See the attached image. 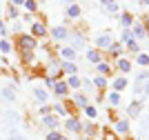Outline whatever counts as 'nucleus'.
Segmentation results:
<instances>
[{"label":"nucleus","instance_id":"1","mask_svg":"<svg viewBox=\"0 0 149 140\" xmlns=\"http://www.w3.org/2000/svg\"><path fill=\"white\" fill-rule=\"evenodd\" d=\"M67 40H71V45H69V47L74 49L76 54H78V49H80V47H85V45H87V38H85V33H80V29L69 31V38H67Z\"/></svg>","mask_w":149,"mask_h":140},{"label":"nucleus","instance_id":"2","mask_svg":"<svg viewBox=\"0 0 149 140\" xmlns=\"http://www.w3.org/2000/svg\"><path fill=\"white\" fill-rule=\"evenodd\" d=\"M65 129L71 131V134H80V131H82V122L78 120L76 116H67V120H65Z\"/></svg>","mask_w":149,"mask_h":140},{"label":"nucleus","instance_id":"3","mask_svg":"<svg viewBox=\"0 0 149 140\" xmlns=\"http://www.w3.org/2000/svg\"><path fill=\"white\" fill-rule=\"evenodd\" d=\"M143 107H145V100H131V104L127 107V116L129 118H138L143 114Z\"/></svg>","mask_w":149,"mask_h":140},{"label":"nucleus","instance_id":"4","mask_svg":"<svg viewBox=\"0 0 149 140\" xmlns=\"http://www.w3.org/2000/svg\"><path fill=\"white\" fill-rule=\"evenodd\" d=\"M131 33H134V40H143V38H147V27H145L143 22H136L134 20V24L129 27Z\"/></svg>","mask_w":149,"mask_h":140},{"label":"nucleus","instance_id":"5","mask_svg":"<svg viewBox=\"0 0 149 140\" xmlns=\"http://www.w3.org/2000/svg\"><path fill=\"white\" fill-rule=\"evenodd\" d=\"M49 33H51V38H54V40H58V42H60V40H67V38H69V29L65 27V24H58V27H54Z\"/></svg>","mask_w":149,"mask_h":140},{"label":"nucleus","instance_id":"6","mask_svg":"<svg viewBox=\"0 0 149 140\" xmlns=\"http://www.w3.org/2000/svg\"><path fill=\"white\" fill-rule=\"evenodd\" d=\"M42 125H45V127H49L51 131H56V129L60 127V118L54 116V114H47V116H42Z\"/></svg>","mask_w":149,"mask_h":140},{"label":"nucleus","instance_id":"7","mask_svg":"<svg viewBox=\"0 0 149 140\" xmlns=\"http://www.w3.org/2000/svg\"><path fill=\"white\" fill-rule=\"evenodd\" d=\"M38 47L36 38L33 36H20V49H25V51H33Z\"/></svg>","mask_w":149,"mask_h":140},{"label":"nucleus","instance_id":"8","mask_svg":"<svg viewBox=\"0 0 149 140\" xmlns=\"http://www.w3.org/2000/svg\"><path fill=\"white\" fill-rule=\"evenodd\" d=\"M0 116H2V122H5L7 127H9V125H18V122H20V114H18V111H5V114H0Z\"/></svg>","mask_w":149,"mask_h":140},{"label":"nucleus","instance_id":"9","mask_svg":"<svg viewBox=\"0 0 149 140\" xmlns=\"http://www.w3.org/2000/svg\"><path fill=\"white\" fill-rule=\"evenodd\" d=\"M111 42H113V38L109 36V33H102V36L96 38V47H98V51H100V49H109Z\"/></svg>","mask_w":149,"mask_h":140},{"label":"nucleus","instance_id":"10","mask_svg":"<svg viewBox=\"0 0 149 140\" xmlns=\"http://www.w3.org/2000/svg\"><path fill=\"white\" fill-rule=\"evenodd\" d=\"M60 69L67 73V76H78V65H76V62L62 60V62H60Z\"/></svg>","mask_w":149,"mask_h":140},{"label":"nucleus","instance_id":"11","mask_svg":"<svg viewBox=\"0 0 149 140\" xmlns=\"http://www.w3.org/2000/svg\"><path fill=\"white\" fill-rule=\"evenodd\" d=\"M113 134H120V136L129 134V120H116L113 122Z\"/></svg>","mask_w":149,"mask_h":140},{"label":"nucleus","instance_id":"12","mask_svg":"<svg viewBox=\"0 0 149 140\" xmlns=\"http://www.w3.org/2000/svg\"><path fill=\"white\" fill-rule=\"evenodd\" d=\"M134 93L149 98V82H136V85H134Z\"/></svg>","mask_w":149,"mask_h":140},{"label":"nucleus","instance_id":"13","mask_svg":"<svg viewBox=\"0 0 149 140\" xmlns=\"http://www.w3.org/2000/svg\"><path fill=\"white\" fill-rule=\"evenodd\" d=\"M31 36H33V38L47 36V27H45L42 22H33V27H31Z\"/></svg>","mask_w":149,"mask_h":140},{"label":"nucleus","instance_id":"14","mask_svg":"<svg viewBox=\"0 0 149 140\" xmlns=\"http://www.w3.org/2000/svg\"><path fill=\"white\" fill-rule=\"evenodd\" d=\"M67 91H69V87H67V82L65 80H58V82H54V93L56 96H67Z\"/></svg>","mask_w":149,"mask_h":140},{"label":"nucleus","instance_id":"15","mask_svg":"<svg viewBox=\"0 0 149 140\" xmlns=\"http://www.w3.org/2000/svg\"><path fill=\"white\" fill-rule=\"evenodd\" d=\"M76 56H78V54H76L74 49L69 47V45H67V47H62V49H60V58H62V60H69V62H74V60H76Z\"/></svg>","mask_w":149,"mask_h":140},{"label":"nucleus","instance_id":"16","mask_svg":"<svg viewBox=\"0 0 149 140\" xmlns=\"http://www.w3.org/2000/svg\"><path fill=\"white\" fill-rule=\"evenodd\" d=\"M33 96H36L38 102H47V100H49V91H47L45 87H36V89H33Z\"/></svg>","mask_w":149,"mask_h":140},{"label":"nucleus","instance_id":"17","mask_svg":"<svg viewBox=\"0 0 149 140\" xmlns=\"http://www.w3.org/2000/svg\"><path fill=\"white\" fill-rule=\"evenodd\" d=\"M118 20H120V24H123L125 29H129L131 24H134V16H131V13H127V11H120Z\"/></svg>","mask_w":149,"mask_h":140},{"label":"nucleus","instance_id":"18","mask_svg":"<svg viewBox=\"0 0 149 140\" xmlns=\"http://www.w3.org/2000/svg\"><path fill=\"white\" fill-rule=\"evenodd\" d=\"M102 13L118 18V16H120V7H118V2H113V5H109V7H102Z\"/></svg>","mask_w":149,"mask_h":140},{"label":"nucleus","instance_id":"19","mask_svg":"<svg viewBox=\"0 0 149 140\" xmlns=\"http://www.w3.org/2000/svg\"><path fill=\"white\" fill-rule=\"evenodd\" d=\"M80 13H82V7L80 5H76V2H74V5L67 7V16H69V18H80Z\"/></svg>","mask_w":149,"mask_h":140},{"label":"nucleus","instance_id":"20","mask_svg":"<svg viewBox=\"0 0 149 140\" xmlns=\"http://www.w3.org/2000/svg\"><path fill=\"white\" fill-rule=\"evenodd\" d=\"M74 104H76V107H82V109H85V107H87V96H85V93H82V91H78V93H76V96H74Z\"/></svg>","mask_w":149,"mask_h":140},{"label":"nucleus","instance_id":"21","mask_svg":"<svg viewBox=\"0 0 149 140\" xmlns=\"http://www.w3.org/2000/svg\"><path fill=\"white\" fill-rule=\"evenodd\" d=\"M65 82H67V87H71V89H80V85H82L80 76H69Z\"/></svg>","mask_w":149,"mask_h":140},{"label":"nucleus","instance_id":"22","mask_svg":"<svg viewBox=\"0 0 149 140\" xmlns=\"http://www.w3.org/2000/svg\"><path fill=\"white\" fill-rule=\"evenodd\" d=\"M87 60L93 62V65H98L100 62V51L98 49H87Z\"/></svg>","mask_w":149,"mask_h":140},{"label":"nucleus","instance_id":"23","mask_svg":"<svg viewBox=\"0 0 149 140\" xmlns=\"http://www.w3.org/2000/svg\"><path fill=\"white\" fill-rule=\"evenodd\" d=\"M96 69H98V76H107V73L111 71V65H109V62H102V60H100L98 65H96Z\"/></svg>","mask_w":149,"mask_h":140},{"label":"nucleus","instance_id":"24","mask_svg":"<svg viewBox=\"0 0 149 140\" xmlns=\"http://www.w3.org/2000/svg\"><path fill=\"white\" fill-rule=\"evenodd\" d=\"M2 98L9 100V102H13V100H16V89H13V87H5V89H2Z\"/></svg>","mask_w":149,"mask_h":140},{"label":"nucleus","instance_id":"25","mask_svg":"<svg viewBox=\"0 0 149 140\" xmlns=\"http://www.w3.org/2000/svg\"><path fill=\"white\" fill-rule=\"evenodd\" d=\"M111 87H113V91H118V93H120L125 87H127V80H125V78H116V80L111 82Z\"/></svg>","mask_w":149,"mask_h":140},{"label":"nucleus","instance_id":"26","mask_svg":"<svg viewBox=\"0 0 149 140\" xmlns=\"http://www.w3.org/2000/svg\"><path fill=\"white\" fill-rule=\"evenodd\" d=\"M91 85L96 87V89H102V87H107V78L105 76H96V78L91 80Z\"/></svg>","mask_w":149,"mask_h":140},{"label":"nucleus","instance_id":"27","mask_svg":"<svg viewBox=\"0 0 149 140\" xmlns=\"http://www.w3.org/2000/svg\"><path fill=\"white\" fill-rule=\"evenodd\" d=\"M118 69H120L123 73H129V71H131V62L125 60V58H120V60H118Z\"/></svg>","mask_w":149,"mask_h":140},{"label":"nucleus","instance_id":"28","mask_svg":"<svg viewBox=\"0 0 149 140\" xmlns=\"http://www.w3.org/2000/svg\"><path fill=\"white\" fill-rule=\"evenodd\" d=\"M107 100H109V104H111V107H118V104H120V93H118V91H111Z\"/></svg>","mask_w":149,"mask_h":140},{"label":"nucleus","instance_id":"29","mask_svg":"<svg viewBox=\"0 0 149 140\" xmlns=\"http://www.w3.org/2000/svg\"><path fill=\"white\" fill-rule=\"evenodd\" d=\"M85 116L87 118H98V109H96V107H91V104H87V107H85Z\"/></svg>","mask_w":149,"mask_h":140},{"label":"nucleus","instance_id":"30","mask_svg":"<svg viewBox=\"0 0 149 140\" xmlns=\"http://www.w3.org/2000/svg\"><path fill=\"white\" fill-rule=\"evenodd\" d=\"M109 54H111V56H120V54H123V45H120V42H111Z\"/></svg>","mask_w":149,"mask_h":140},{"label":"nucleus","instance_id":"31","mask_svg":"<svg viewBox=\"0 0 149 140\" xmlns=\"http://www.w3.org/2000/svg\"><path fill=\"white\" fill-rule=\"evenodd\" d=\"M136 62H138V65H143V67H147V65H149V56L147 54H136Z\"/></svg>","mask_w":149,"mask_h":140},{"label":"nucleus","instance_id":"32","mask_svg":"<svg viewBox=\"0 0 149 140\" xmlns=\"http://www.w3.org/2000/svg\"><path fill=\"white\" fill-rule=\"evenodd\" d=\"M82 134L93 136V134H96V125H93V122H89V125H82Z\"/></svg>","mask_w":149,"mask_h":140},{"label":"nucleus","instance_id":"33","mask_svg":"<svg viewBox=\"0 0 149 140\" xmlns=\"http://www.w3.org/2000/svg\"><path fill=\"white\" fill-rule=\"evenodd\" d=\"M45 140H62V134L58 131V129H56V131H49V134L45 136Z\"/></svg>","mask_w":149,"mask_h":140},{"label":"nucleus","instance_id":"34","mask_svg":"<svg viewBox=\"0 0 149 140\" xmlns=\"http://www.w3.org/2000/svg\"><path fill=\"white\" fill-rule=\"evenodd\" d=\"M127 49H129L131 54H138V51H140V47H138V40H129V42H127Z\"/></svg>","mask_w":149,"mask_h":140},{"label":"nucleus","instance_id":"35","mask_svg":"<svg viewBox=\"0 0 149 140\" xmlns=\"http://www.w3.org/2000/svg\"><path fill=\"white\" fill-rule=\"evenodd\" d=\"M136 82H149V71H140L136 76Z\"/></svg>","mask_w":149,"mask_h":140},{"label":"nucleus","instance_id":"36","mask_svg":"<svg viewBox=\"0 0 149 140\" xmlns=\"http://www.w3.org/2000/svg\"><path fill=\"white\" fill-rule=\"evenodd\" d=\"M0 51H2V54H9V51H11V45L7 42V40H0Z\"/></svg>","mask_w":149,"mask_h":140},{"label":"nucleus","instance_id":"37","mask_svg":"<svg viewBox=\"0 0 149 140\" xmlns=\"http://www.w3.org/2000/svg\"><path fill=\"white\" fill-rule=\"evenodd\" d=\"M54 109H56V114H60V116H67V114H69L65 104H54Z\"/></svg>","mask_w":149,"mask_h":140},{"label":"nucleus","instance_id":"38","mask_svg":"<svg viewBox=\"0 0 149 140\" xmlns=\"http://www.w3.org/2000/svg\"><path fill=\"white\" fill-rule=\"evenodd\" d=\"M140 131H149V114L140 120Z\"/></svg>","mask_w":149,"mask_h":140},{"label":"nucleus","instance_id":"39","mask_svg":"<svg viewBox=\"0 0 149 140\" xmlns=\"http://www.w3.org/2000/svg\"><path fill=\"white\" fill-rule=\"evenodd\" d=\"M123 40H125V42L134 40V33H131V29H123Z\"/></svg>","mask_w":149,"mask_h":140},{"label":"nucleus","instance_id":"40","mask_svg":"<svg viewBox=\"0 0 149 140\" xmlns=\"http://www.w3.org/2000/svg\"><path fill=\"white\" fill-rule=\"evenodd\" d=\"M82 87H85L87 91H93V89H96V87L91 85V80H89V78H85V80H82Z\"/></svg>","mask_w":149,"mask_h":140},{"label":"nucleus","instance_id":"41","mask_svg":"<svg viewBox=\"0 0 149 140\" xmlns=\"http://www.w3.org/2000/svg\"><path fill=\"white\" fill-rule=\"evenodd\" d=\"M25 7L29 11H36V0H25Z\"/></svg>","mask_w":149,"mask_h":140},{"label":"nucleus","instance_id":"42","mask_svg":"<svg viewBox=\"0 0 149 140\" xmlns=\"http://www.w3.org/2000/svg\"><path fill=\"white\" fill-rule=\"evenodd\" d=\"M102 140H116V134H113V131H105V134H102Z\"/></svg>","mask_w":149,"mask_h":140},{"label":"nucleus","instance_id":"43","mask_svg":"<svg viewBox=\"0 0 149 140\" xmlns=\"http://www.w3.org/2000/svg\"><path fill=\"white\" fill-rule=\"evenodd\" d=\"M18 16V9L16 7H9V18H16Z\"/></svg>","mask_w":149,"mask_h":140},{"label":"nucleus","instance_id":"44","mask_svg":"<svg viewBox=\"0 0 149 140\" xmlns=\"http://www.w3.org/2000/svg\"><path fill=\"white\" fill-rule=\"evenodd\" d=\"M7 140H27L25 136H20V134H13V136H9Z\"/></svg>","mask_w":149,"mask_h":140},{"label":"nucleus","instance_id":"45","mask_svg":"<svg viewBox=\"0 0 149 140\" xmlns=\"http://www.w3.org/2000/svg\"><path fill=\"white\" fill-rule=\"evenodd\" d=\"M49 109H51L49 104H42V107H40V114H42V116H47V114H49Z\"/></svg>","mask_w":149,"mask_h":140},{"label":"nucleus","instance_id":"46","mask_svg":"<svg viewBox=\"0 0 149 140\" xmlns=\"http://www.w3.org/2000/svg\"><path fill=\"white\" fill-rule=\"evenodd\" d=\"M116 0H100V7H109V5H113Z\"/></svg>","mask_w":149,"mask_h":140},{"label":"nucleus","instance_id":"47","mask_svg":"<svg viewBox=\"0 0 149 140\" xmlns=\"http://www.w3.org/2000/svg\"><path fill=\"white\" fill-rule=\"evenodd\" d=\"M0 33H2V36L7 33V27H5V22H2V20H0Z\"/></svg>","mask_w":149,"mask_h":140},{"label":"nucleus","instance_id":"48","mask_svg":"<svg viewBox=\"0 0 149 140\" xmlns=\"http://www.w3.org/2000/svg\"><path fill=\"white\" fill-rule=\"evenodd\" d=\"M11 5H25V0H11Z\"/></svg>","mask_w":149,"mask_h":140},{"label":"nucleus","instance_id":"49","mask_svg":"<svg viewBox=\"0 0 149 140\" xmlns=\"http://www.w3.org/2000/svg\"><path fill=\"white\" fill-rule=\"evenodd\" d=\"M62 5H65V7H69V5H74V0H62Z\"/></svg>","mask_w":149,"mask_h":140},{"label":"nucleus","instance_id":"50","mask_svg":"<svg viewBox=\"0 0 149 140\" xmlns=\"http://www.w3.org/2000/svg\"><path fill=\"white\" fill-rule=\"evenodd\" d=\"M143 24L147 27V31H149V13H147V18H145V22H143Z\"/></svg>","mask_w":149,"mask_h":140},{"label":"nucleus","instance_id":"51","mask_svg":"<svg viewBox=\"0 0 149 140\" xmlns=\"http://www.w3.org/2000/svg\"><path fill=\"white\" fill-rule=\"evenodd\" d=\"M140 5H143V7H149V0H140Z\"/></svg>","mask_w":149,"mask_h":140},{"label":"nucleus","instance_id":"52","mask_svg":"<svg viewBox=\"0 0 149 140\" xmlns=\"http://www.w3.org/2000/svg\"><path fill=\"white\" fill-rule=\"evenodd\" d=\"M147 140H149V134H147Z\"/></svg>","mask_w":149,"mask_h":140},{"label":"nucleus","instance_id":"53","mask_svg":"<svg viewBox=\"0 0 149 140\" xmlns=\"http://www.w3.org/2000/svg\"><path fill=\"white\" fill-rule=\"evenodd\" d=\"M62 140H67V138H62Z\"/></svg>","mask_w":149,"mask_h":140},{"label":"nucleus","instance_id":"54","mask_svg":"<svg viewBox=\"0 0 149 140\" xmlns=\"http://www.w3.org/2000/svg\"><path fill=\"white\" fill-rule=\"evenodd\" d=\"M147 67H149V65H147Z\"/></svg>","mask_w":149,"mask_h":140}]
</instances>
